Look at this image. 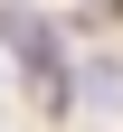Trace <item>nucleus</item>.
Masks as SVG:
<instances>
[{
	"mask_svg": "<svg viewBox=\"0 0 123 132\" xmlns=\"http://www.w3.org/2000/svg\"><path fill=\"white\" fill-rule=\"evenodd\" d=\"M85 104H95V113H123V66H114V57L85 66Z\"/></svg>",
	"mask_w": 123,
	"mask_h": 132,
	"instance_id": "obj_1",
	"label": "nucleus"
}]
</instances>
